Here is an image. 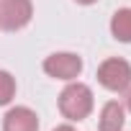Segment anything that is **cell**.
<instances>
[{
	"instance_id": "cell-1",
	"label": "cell",
	"mask_w": 131,
	"mask_h": 131,
	"mask_svg": "<svg viewBox=\"0 0 131 131\" xmlns=\"http://www.w3.org/2000/svg\"><path fill=\"white\" fill-rule=\"evenodd\" d=\"M93 105H95V98H93V90L85 82L72 80L59 93V111L72 123H80L82 118H88L93 113Z\"/></svg>"
},
{
	"instance_id": "cell-2",
	"label": "cell",
	"mask_w": 131,
	"mask_h": 131,
	"mask_svg": "<svg viewBox=\"0 0 131 131\" xmlns=\"http://www.w3.org/2000/svg\"><path fill=\"white\" fill-rule=\"evenodd\" d=\"M98 82L111 93H126L131 88V64L121 57H111L98 67Z\"/></svg>"
},
{
	"instance_id": "cell-3",
	"label": "cell",
	"mask_w": 131,
	"mask_h": 131,
	"mask_svg": "<svg viewBox=\"0 0 131 131\" xmlns=\"http://www.w3.org/2000/svg\"><path fill=\"white\" fill-rule=\"evenodd\" d=\"M44 72L54 80L72 82L82 72V57H77L75 51H54L44 59Z\"/></svg>"
},
{
	"instance_id": "cell-4",
	"label": "cell",
	"mask_w": 131,
	"mask_h": 131,
	"mask_svg": "<svg viewBox=\"0 0 131 131\" xmlns=\"http://www.w3.org/2000/svg\"><path fill=\"white\" fill-rule=\"evenodd\" d=\"M34 3L31 0H0V28L5 31H21L31 23Z\"/></svg>"
},
{
	"instance_id": "cell-5",
	"label": "cell",
	"mask_w": 131,
	"mask_h": 131,
	"mask_svg": "<svg viewBox=\"0 0 131 131\" xmlns=\"http://www.w3.org/2000/svg\"><path fill=\"white\" fill-rule=\"evenodd\" d=\"M3 131H39V116L28 105L8 108L3 116Z\"/></svg>"
},
{
	"instance_id": "cell-6",
	"label": "cell",
	"mask_w": 131,
	"mask_h": 131,
	"mask_svg": "<svg viewBox=\"0 0 131 131\" xmlns=\"http://www.w3.org/2000/svg\"><path fill=\"white\" fill-rule=\"evenodd\" d=\"M123 121H126V108L118 100H108L100 108L98 128L100 131H123Z\"/></svg>"
},
{
	"instance_id": "cell-7",
	"label": "cell",
	"mask_w": 131,
	"mask_h": 131,
	"mask_svg": "<svg viewBox=\"0 0 131 131\" xmlns=\"http://www.w3.org/2000/svg\"><path fill=\"white\" fill-rule=\"evenodd\" d=\"M111 34L121 44H131V8H118L111 18Z\"/></svg>"
},
{
	"instance_id": "cell-8",
	"label": "cell",
	"mask_w": 131,
	"mask_h": 131,
	"mask_svg": "<svg viewBox=\"0 0 131 131\" xmlns=\"http://www.w3.org/2000/svg\"><path fill=\"white\" fill-rule=\"evenodd\" d=\"M13 98H16V77L0 70V105H8Z\"/></svg>"
},
{
	"instance_id": "cell-9",
	"label": "cell",
	"mask_w": 131,
	"mask_h": 131,
	"mask_svg": "<svg viewBox=\"0 0 131 131\" xmlns=\"http://www.w3.org/2000/svg\"><path fill=\"white\" fill-rule=\"evenodd\" d=\"M54 131H77V128H75V126H70V123H62V126H57Z\"/></svg>"
},
{
	"instance_id": "cell-10",
	"label": "cell",
	"mask_w": 131,
	"mask_h": 131,
	"mask_svg": "<svg viewBox=\"0 0 131 131\" xmlns=\"http://www.w3.org/2000/svg\"><path fill=\"white\" fill-rule=\"evenodd\" d=\"M123 108H126V111H131V88L126 90V105H123Z\"/></svg>"
},
{
	"instance_id": "cell-11",
	"label": "cell",
	"mask_w": 131,
	"mask_h": 131,
	"mask_svg": "<svg viewBox=\"0 0 131 131\" xmlns=\"http://www.w3.org/2000/svg\"><path fill=\"white\" fill-rule=\"evenodd\" d=\"M75 3H80V5H93V3H98V0H75Z\"/></svg>"
}]
</instances>
